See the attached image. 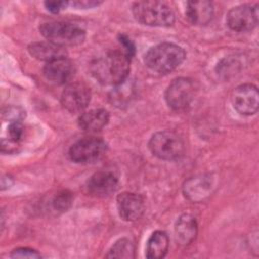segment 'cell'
Instances as JSON below:
<instances>
[{
	"instance_id": "obj_1",
	"label": "cell",
	"mask_w": 259,
	"mask_h": 259,
	"mask_svg": "<svg viewBox=\"0 0 259 259\" xmlns=\"http://www.w3.org/2000/svg\"><path fill=\"white\" fill-rule=\"evenodd\" d=\"M131 59L122 50L109 51L92 62L91 73L99 83L117 86L127 79Z\"/></svg>"
},
{
	"instance_id": "obj_2",
	"label": "cell",
	"mask_w": 259,
	"mask_h": 259,
	"mask_svg": "<svg viewBox=\"0 0 259 259\" xmlns=\"http://www.w3.org/2000/svg\"><path fill=\"white\" fill-rule=\"evenodd\" d=\"M184 50L172 42H162L151 48L145 55V64L152 71L169 73L175 70L185 59Z\"/></svg>"
},
{
	"instance_id": "obj_3",
	"label": "cell",
	"mask_w": 259,
	"mask_h": 259,
	"mask_svg": "<svg viewBox=\"0 0 259 259\" xmlns=\"http://www.w3.org/2000/svg\"><path fill=\"white\" fill-rule=\"evenodd\" d=\"M41 35L53 44L61 47L76 46L85 39V29L70 21H49L39 26Z\"/></svg>"
},
{
	"instance_id": "obj_4",
	"label": "cell",
	"mask_w": 259,
	"mask_h": 259,
	"mask_svg": "<svg viewBox=\"0 0 259 259\" xmlns=\"http://www.w3.org/2000/svg\"><path fill=\"white\" fill-rule=\"evenodd\" d=\"M132 11L137 21L149 26H170L175 17L171 8L159 1H138L133 4Z\"/></svg>"
},
{
	"instance_id": "obj_5",
	"label": "cell",
	"mask_w": 259,
	"mask_h": 259,
	"mask_svg": "<svg viewBox=\"0 0 259 259\" xmlns=\"http://www.w3.org/2000/svg\"><path fill=\"white\" fill-rule=\"evenodd\" d=\"M149 149L152 154L162 160L179 159L185 150L183 139L173 131H161L155 133L149 141Z\"/></svg>"
},
{
	"instance_id": "obj_6",
	"label": "cell",
	"mask_w": 259,
	"mask_h": 259,
	"mask_svg": "<svg viewBox=\"0 0 259 259\" xmlns=\"http://www.w3.org/2000/svg\"><path fill=\"white\" fill-rule=\"evenodd\" d=\"M195 84L193 80L185 77L174 79L166 89L165 99L169 107L180 110L187 107L195 95Z\"/></svg>"
},
{
	"instance_id": "obj_7",
	"label": "cell",
	"mask_w": 259,
	"mask_h": 259,
	"mask_svg": "<svg viewBox=\"0 0 259 259\" xmlns=\"http://www.w3.org/2000/svg\"><path fill=\"white\" fill-rule=\"evenodd\" d=\"M106 151V144L98 138H85L79 140L69 150L72 161L79 164L92 163L103 156Z\"/></svg>"
},
{
	"instance_id": "obj_8",
	"label": "cell",
	"mask_w": 259,
	"mask_h": 259,
	"mask_svg": "<svg viewBox=\"0 0 259 259\" xmlns=\"http://www.w3.org/2000/svg\"><path fill=\"white\" fill-rule=\"evenodd\" d=\"M228 26L235 31H249L258 23V5L241 4L229 10L226 18Z\"/></svg>"
},
{
	"instance_id": "obj_9",
	"label": "cell",
	"mask_w": 259,
	"mask_h": 259,
	"mask_svg": "<svg viewBox=\"0 0 259 259\" xmlns=\"http://www.w3.org/2000/svg\"><path fill=\"white\" fill-rule=\"evenodd\" d=\"M90 99V88L83 82L68 84L61 96L63 107L72 113L83 111L88 106Z\"/></svg>"
},
{
	"instance_id": "obj_10",
	"label": "cell",
	"mask_w": 259,
	"mask_h": 259,
	"mask_svg": "<svg viewBox=\"0 0 259 259\" xmlns=\"http://www.w3.org/2000/svg\"><path fill=\"white\" fill-rule=\"evenodd\" d=\"M231 101L234 108L240 114L252 115L258 110V89L253 84H242L232 92Z\"/></svg>"
},
{
	"instance_id": "obj_11",
	"label": "cell",
	"mask_w": 259,
	"mask_h": 259,
	"mask_svg": "<svg viewBox=\"0 0 259 259\" xmlns=\"http://www.w3.org/2000/svg\"><path fill=\"white\" fill-rule=\"evenodd\" d=\"M119 217L126 222L139 220L145 210L144 199L141 195L133 192H122L116 197Z\"/></svg>"
},
{
	"instance_id": "obj_12",
	"label": "cell",
	"mask_w": 259,
	"mask_h": 259,
	"mask_svg": "<svg viewBox=\"0 0 259 259\" xmlns=\"http://www.w3.org/2000/svg\"><path fill=\"white\" fill-rule=\"evenodd\" d=\"M44 76L52 84L62 85L70 81L75 73L74 64L65 58L49 62L44 67Z\"/></svg>"
},
{
	"instance_id": "obj_13",
	"label": "cell",
	"mask_w": 259,
	"mask_h": 259,
	"mask_svg": "<svg viewBox=\"0 0 259 259\" xmlns=\"http://www.w3.org/2000/svg\"><path fill=\"white\" fill-rule=\"evenodd\" d=\"M118 179L111 171H98L87 182L88 191L95 196H107L117 188Z\"/></svg>"
},
{
	"instance_id": "obj_14",
	"label": "cell",
	"mask_w": 259,
	"mask_h": 259,
	"mask_svg": "<svg viewBox=\"0 0 259 259\" xmlns=\"http://www.w3.org/2000/svg\"><path fill=\"white\" fill-rule=\"evenodd\" d=\"M212 179L210 176L200 175L188 179L184 186L183 191L185 196L192 201H201L211 193Z\"/></svg>"
},
{
	"instance_id": "obj_15",
	"label": "cell",
	"mask_w": 259,
	"mask_h": 259,
	"mask_svg": "<svg viewBox=\"0 0 259 259\" xmlns=\"http://www.w3.org/2000/svg\"><path fill=\"white\" fill-rule=\"evenodd\" d=\"M197 235V223L190 213H183L174 226V237L179 245L187 246L192 243Z\"/></svg>"
},
{
	"instance_id": "obj_16",
	"label": "cell",
	"mask_w": 259,
	"mask_h": 259,
	"mask_svg": "<svg viewBox=\"0 0 259 259\" xmlns=\"http://www.w3.org/2000/svg\"><path fill=\"white\" fill-rule=\"evenodd\" d=\"M29 54L39 60L47 63L65 58L67 52L64 47L58 46L51 41H35L28 46Z\"/></svg>"
},
{
	"instance_id": "obj_17",
	"label": "cell",
	"mask_w": 259,
	"mask_h": 259,
	"mask_svg": "<svg viewBox=\"0 0 259 259\" xmlns=\"http://www.w3.org/2000/svg\"><path fill=\"white\" fill-rule=\"evenodd\" d=\"M213 16V6L210 1H189L187 2L186 17L194 25H205Z\"/></svg>"
},
{
	"instance_id": "obj_18",
	"label": "cell",
	"mask_w": 259,
	"mask_h": 259,
	"mask_svg": "<svg viewBox=\"0 0 259 259\" xmlns=\"http://www.w3.org/2000/svg\"><path fill=\"white\" fill-rule=\"evenodd\" d=\"M108 121L109 113L103 108H96L86 111L82 113L78 119L79 126L83 131L89 133L100 131L108 123Z\"/></svg>"
},
{
	"instance_id": "obj_19",
	"label": "cell",
	"mask_w": 259,
	"mask_h": 259,
	"mask_svg": "<svg viewBox=\"0 0 259 259\" xmlns=\"http://www.w3.org/2000/svg\"><path fill=\"white\" fill-rule=\"evenodd\" d=\"M168 247H169L168 235L163 231H156L150 236L147 242L146 257L149 259L163 258L167 254Z\"/></svg>"
},
{
	"instance_id": "obj_20",
	"label": "cell",
	"mask_w": 259,
	"mask_h": 259,
	"mask_svg": "<svg viewBox=\"0 0 259 259\" xmlns=\"http://www.w3.org/2000/svg\"><path fill=\"white\" fill-rule=\"evenodd\" d=\"M107 258H124L131 259L135 257V245L127 238L117 240L106 254Z\"/></svg>"
},
{
	"instance_id": "obj_21",
	"label": "cell",
	"mask_w": 259,
	"mask_h": 259,
	"mask_svg": "<svg viewBox=\"0 0 259 259\" xmlns=\"http://www.w3.org/2000/svg\"><path fill=\"white\" fill-rule=\"evenodd\" d=\"M72 202H73L72 193L68 190H63L54 197L52 201V205L56 211L64 212L70 208V206L72 205Z\"/></svg>"
},
{
	"instance_id": "obj_22",
	"label": "cell",
	"mask_w": 259,
	"mask_h": 259,
	"mask_svg": "<svg viewBox=\"0 0 259 259\" xmlns=\"http://www.w3.org/2000/svg\"><path fill=\"white\" fill-rule=\"evenodd\" d=\"M10 256L12 258H31V259L41 257L40 254L37 251H35L33 249H30V248H23V247L14 249L11 252Z\"/></svg>"
},
{
	"instance_id": "obj_23",
	"label": "cell",
	"mask_w": 259,
	"mask_h": 259,
	"mask_svg": "<svg viewBox=\"0 0 259 259\" xmlns=\"http://www.w3.org/2000/svg\"><path fill=\"white\" fill-rule=\"evenodd\" d=\"M119 42L122 46V51L132 58L134 56V54H135V46L131 41V39L126 35L120 34L119 35Z\"/></svg>"
},
{
	"instance_id": "obj_24",
	"label": "cell",
	"mask_w": 259,
	"mask_h": 259,
	"mask_svg": "<svg viewBox=\"0 0 259 259\" xmlns=\"http://www.w3.org/2000/svg\"><path fill=\"white\" fill-rule=\"evenodd\" d=\"M46 8L53 12V13H58L60 10L65 8L68 5V2L65 1H46L45 3Z\"/></svg>"
},
{
	"instance_id": "obj_25",
	"label": "cell",
	"mask_w": 259,
	"mask_h": 259,
	"mask_svg": "<svg viewBox=\"0 0 259 259\" xmlns=\"http://www.w3.org/2000/svg\"><path fill=\"white\" fill-rule=\"evenodd\" d=\"M71 4L74 6V7H77V8H92L94 6H97L100 4V2H97V1H88V0H81V1H74V2H71Z\"/></svg>"
}]
</instances>
